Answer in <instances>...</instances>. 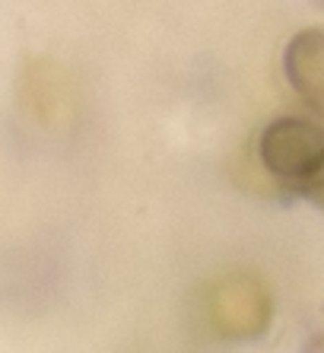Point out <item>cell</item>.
<instances>
[{"label": "cell", "instance_id": "cell-4", "mask_svg": "<svg viewBox=\"0 0 324 353\" xmlns=\"http://www.w3.org/2000/svg\"><path fill=\"white\" fill-rule=\"evenodd\" d=\"M302 194H308V197H312V201H315V204L324 210V169L318 172V179L312 181V185H308V188L302 191Z\"/></svg>", "mask_w": 324, "mask_h": 353}, {"label": "cell", "instance_id": "cell-3", "mask_svg": "<svg viewBox=\"0 0 324 353\" xmlns=\"http://www.w3.org/2000/svg\"><path fill=\"white\" fill-rule=\"evenodd\" d=\"M213 319L223 334H254L267 319V303L248 280H229L213 296Z\"/></svg>", "mask_w": 324, "mask_h": 353}, {"label": "cell", "instance_id": "cell-1", "mask_svg": "<svg viewBox=\"0 0 324 353\" xmlns=\"http://www.w3.org/2000/svg\"><path fill=\"white\" fill-rule=\"evenodd\" d=\"M258 159L276 181L305 191L324 169V124L302 115L274 118L258 137Z\"/></svg>", "mask_w": 324, "mask_h": 353}, {"label": "cell", "instance_id": "cell-2", "mask_svg": "<svg viewBox=\"0 0 324 353\" xmlns=\"http://www.w3.org/2000/svg\"><path fill=\"white\" fill-rule=\"evenodd\" d=\"M283 74L296 96L324 108V29H302L286 41Z\"/></svg>", "mask_w": 324, "mask_h": 353}]
</instances>
